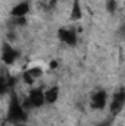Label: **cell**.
<instances>
[{
	"label": "cell",
	"mask_w": 125,
	"mask_h": 126,
	"mask_svg": "<svg viewBox=\"0 0 125 126\" xmlns=\"http://www.w3.org/2000/svg\"><path fill=\"white\" fill-rule=\"evenodd\" d=\"M9 119L13 123H25V120H27V110L24 109V106L16 98L12 100V103H10V107H9Z\"/></svg>",
	"instance_id": "cell-1"
},
{
	"label": "cell",
	"mask_w": 125,
	"mask_h": 126,
	"mask_svg": "<svg viewBox=\"0 0 125 126\" xmlns=\"http://www.w3.org/2000/svg\"><path fill=\"white\" fill-rule=\"evenodd\" d=\"M58 37H59V40H61L62 43L68 44L69 47H74V46L77 44V40H78L75 30H69V28H59Z\"/></svg>",
	"instance_id": "cell-2"
},
{
	"label": "cell",
	"mask_w": 125,
	"mask_h": 126,
	"mask_svg": "<svg viewBox=\"0 0 125 126\" xmlns=\"http://www.w3.org/2000/svg\"><path fill=\"white\" fill-rule=\"evenodd\" d=\"M107 104V93L104 90H100L97 93H94L90 101V106L94 110H103Z\"/></svg>",
	"instance_id": "cell-3"
},
{
	"label": "cell",
	"mask_w": 125,
	"mask_h": 126,
	"mask_svg": "<svg viewBox=\"0 0 125 126\" xmlns=\"http://www.w3.org/2000/svg\"><path fill=\"white\" fill-rule=\"evenodd\" d=\"M18 57V51L15 48H12V46L9 44H3V50H1V62L4 64H13Z\"/></svg>",
	"instance_id": "cell-4"
},
{
	"label": "cell",
	"mask_w": 125,
	"mask_h": 126,
	"mask_svg": "<svg viewBox=\"0 0 125 126\" xmlns=\"http://www.w3.org/2000/svg\"><path fill=\"white\" fill-rule=\"evenodd\" d=\"M28 98L31 101L32 107H41L46 103V95H44V91L41 88H32L28 94Z\"/></svg>",
	"instance_id": "cell-5"
},
{
	"label": "cell",
	"mask_w": 125,
	"mask_h": 126,
	"mask_svg": "<svg viewBox=\"0 0 125 126\" xmlns=\"http://www.w3.org/2000/svg\"><path fill=\"white\" fill-rule=\"evenodd\" d=\"M124 104H125V90H119V91L115 93L113 98H112V103H110V111H112L113 114L118 113V111L122 109Z\"/></svg>",
	"instance_id": "cell-6"
},
{
	"label": "cell",
	"mask_w": 125,
	"mask_h": 126,
	"mask_svg": "<svg viewBox=\"0 0 125 126\" xmlns=\"http://www.w3.org/2000/svg\"><path fill=\"white\" fill-rule=\"evenodd\" d=\"M30 12V3L28 1H21L18 4H15L10 10V15L12 18H22V16H27Z\"/></svg>",
	"instance_id": "cell-7"
},
{
	"label": "cell",
	"mask_w": 125,
	"mask_h": 126,
	"mask_svg": "<svg viewBox=\"0 0 125 126\" xmlns=\"http://www.w3.org/2000/svg\"><path fill=\"white\" fill-rule=\"evenodd\" d=\"M69 18H71V21H75V22L83 19V9H81V4H80V0H74L72 1Z\"/></svg>",
	"instance_id": "cell-8"
},
{
	"label": "cell",
	"mask_w": 125,
	"mask_h": 126,
	"mask_svg": "<svg viewBox=\"0 0 125 126\" xmlns=\"http://www.w3.org/2000/svg\"><path fill=\"white\" fill-rule=\"evenodd\" d=\"M44 95H46V103L47 104H53L58 101L59 98V87H50L44 91Z\"/></svg>",
	"instance_id": "cell-9"
},
{
	"label": "cell",
	"mask_w": 125,
	"mask_h": 126,
	"mask_svg": "<svg viewBox=\"0 0 125 126\" xmlns=\"http://www.w3.org/2000/svg\"><path fill=\"white\" fill-rule=\"evenodd\" d=\"M22 79H24V82H25L27 85H34V82H35V79L31 76V73H30L28 70H25V72L22 73Z\"/></svg>",
	"instance_id": "cell-10"
},
{
	"label": "cell",
	"mask_w": 125,
	"mask_h": 126,
	"mask_svg": "<svg viewBox=\"0 0 125 126\" xmlns=\"http://www.w3.org/2000/svg\"><path fill=\"white\" fill-rule=\"evenodd\" d=\"M116 9H118L116 1H115V0H107V3H106V10H107V12H110V13H113Z\"/></svg>",
	"instance_id": "cell-11"
},
{
	"label": "cell",
	"mask_w": 125,
	"mask_h": 126,
	"mask_svg": "<svg viewBox=\"0 0 125 126\" xmlns=\"http://www.w3.org/2000/svg\"><path fill=\"white\" fill-rule=\"evenodd\" d=\"M28 72L31 73V76L34 79H37V78H40V76L43 75V70H41L40 67H31V69H28Z\"/></svg>",
	"instance_id": "cell-12"
},
{
	"label": "cell",
	"mask_w": 125,
	"mask_h": 126,
	"mask_svg": "<svg viewBox=\"0 0 125 126\" xmlns=\"http://www.w3.org/2000/svg\"><path fill=\"white\" fill-rule=\"evenodd\" d=\"M13 19H15V24H16V25H19V27H24V25L27 24L25 16H22V18H13Z\"/></svg>",
	"instance_id": "cell-13"
},
{
	"label": "cell",
	"mask_w": 125,
	"mask_h": 126,
	"mask_svg": "<svg viewBox=\"0 0 125 126\" xmlns=\"http://www.w3.org/2000/svg\"><path fill=\"white\" fill-rule=\"evenodd\" d=\"M50 67H52V69H56V67H58V62H56V60H52V62H50Z\"/></svg>",
	"instance_id": "cell-14"
},
{
	"label": "cell",
	"mask_w": 125,
	"mask_h": 126,
	"mask_svg": "<svg viewBox=\"0 0 125 126\" xmlns=\"http://www.w3.org/2000/svg\"><path fill=\"white\" fill-rule=\"evenodd\" d=\"M16 126H25V123H16Z\"/></svg>",
	"instance_id": "cell-15"
}]
</instances>
